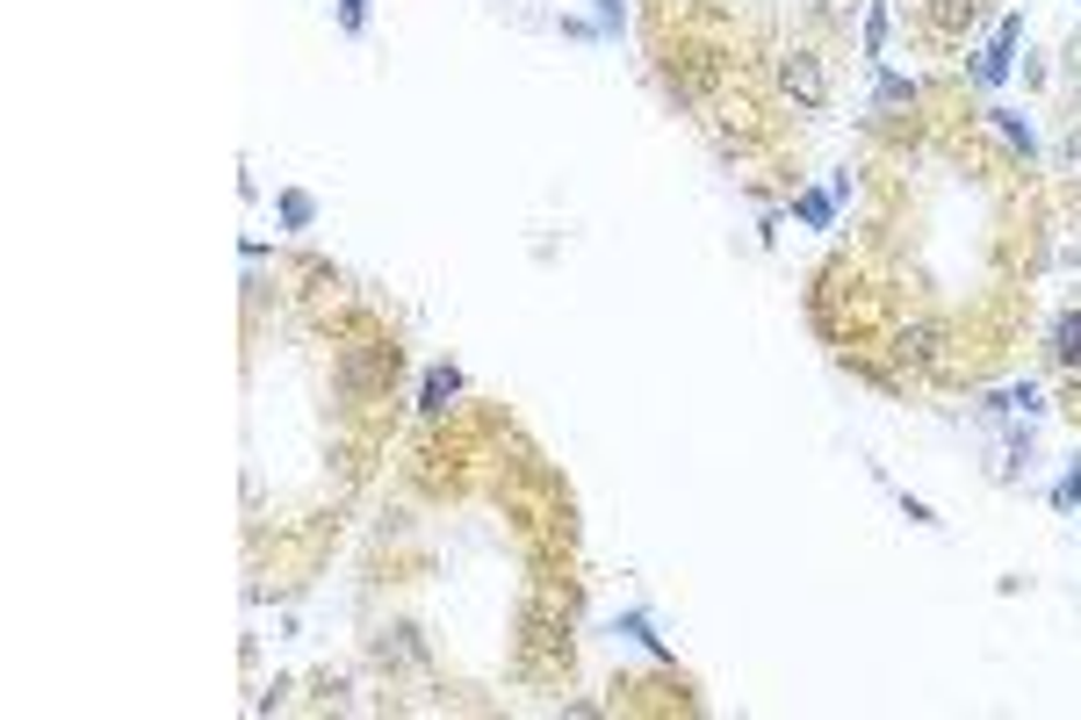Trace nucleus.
<instances>
[{"label":"nucleus","mask_w":1081,"mask_h":720,"mask_svg":"<svg viewBox=\"0 0 1081 720\" xmlns=\"http://www.w3.org/2000/svg\"><path fill=\"white\" fill-rule=\"evenodd\" d=\"M779 86H786L801 108H823L829 102V72L815 51H779Z\"/></svg>","instance_id":"f257e3e1"},{"label":"nucleus","mask_w":1081,"mask_h":720,"mask_svg":"<svg viewBox=\"0 0 1081 720\" xmlns=\"http://www.w3.org/2000/svg\"><path fill=\"white\" fill-rule=\"evenodd\" d=\"M923 22H930V36H938V44H966V30L980 22V0H930Z\"/></svg>","instance_id":"f03ea898"},{"label":"nucleus","mask_w":1081,"mask_h":720,"mask_svg":"<svg viewBox=\"0 0 1081 720\" xmlns=\"http://www.w3.org/2000/svg\"><path fill=\"white\" fill-rule=\"evenodd\" d=\"M1016 36H1024V15H1010L996 30V44H988V51H980V66H974V80L980 86H1002L1010 80V58H1016Z\"/></svg>","instance_id":"7ed1b4c3"},{"label":"nucleus","mask_w":1081,"mask_h":720,"mask_svg":"<svg viewBox=\"0 0 1081 720\" xmlns=\"http://www.w3.org/2000/svg\"><path fill=\"white\" fill-rule=\"evenodd\" d=\"M455 396H462V368H433V375H426V390H418V411H426V418H440L447 404H455Z\"/></svg>","instance_id":"20e7f679"},{"label":"nucleus","mask_w":1081,"mask_h":720,"mask_svg":"<svg viewBox=\"0 0 1081 720\" xmlns=\"http://www.w3.org/2000/svg\"><path fill=\"white\" fill-rule=\"evenodd\" d=\"M988 123H996V138L1010 144L1016 159H1031V152H1038V138H1031V123L1016 116V108H988Z\"/></svg>","instance_id":"39448f33"},{"label":"nucleus","mask_w":1081,"mask_h":720,"mask_svg":"<svg viewBox=\"0 0 1081 720\" xmlns=\"http://www.w3.org/2000/svg\"><path fill=\"white\" fill-rule=\"evenodd\" d=\"M793 217H801L807 231H829V223H837V195H829V188H807L801 202H793Z\"/></svg>","instance_id":"423d86ee"},{"label":"nucleus","mask_w":1081,"mask_h":720,"mask_svg":"<svg viewBox=\"0 0 1081 720\" xmlns=\"http://www.w3.org/2000/svg\"><path fill=\"white\" fill-rule=\"evenodd\" d=\"M1053 360H1060V368H1081V310H1067L1060 325H1053Z\"/></svg>","instance_id":"0eeeda50"},{"label":"nucleus","mask_w":1081,"mask_h":720,"mask_svg":"<svg viewBox=\"0 0 1081 720\" xmlns=\"http://www.w3.org/2000/svg\"><path fill=\"white\" fill-rule=\"evenodd\" d=\"M613 635L642 641V649H649V655H670V649H664V635H656V627H649V613H620V619H613Z\"/></svg>","instance_id":"6e6552de"},{"label":"nucleus","mask_w":1081,"mask_h":720,"mask_svg":"<svg viewBox=\"0 0 1081 720\" xmlns=\"http://www.w3.org/2000/svg\"><path fill=\"white\" fill-rule=\"evenodd\" d=\"M873 102H879V108H901V102H916V80H901V72H879Z\"/></svg>","instance_id":"1a4fd4ad"},{"label":"nucleus","mask_w":1081,"mask_h":720,"mask_svg":"<svg viewBox=\"0 0 1081 720\" xmlns=\"http://www.w3.org/2000/svg\"><path fill=\"white\" fill-rule=\"evenodd\" d=\"M310 217H318V202H310L303 188H289V195H281V223H289V231H303Z\"/></svg>","instance_id":"9d476101"},{"label":"nucleus","mask_w":1081,"mask_h":720,"mask_svg":"<svg viewBox=\"0 0 1081 720\" xmlns=\"http://www.w3.org/2000/svg\"><path fill=\"white\" fill-rule=\"evenodd\" d=\"M879 51H887V8L865 15V58H879Z\"/></svg>","instance_id":"9b49d317"},{"label":"nucleus","mask_w":1081,"mask_h":720,"mask_svg":"<svg viewBox=\"0 0 1081 720\" xmlns=\"http://www.w3.org/2000/svg\"><path fill=\"white\" fill-rule=\"evenodd\" d=\"M1053 504H1060V512H1067V504H1081V462H1074V468H1067V476H1060V483H1053Z\"/></svg>","instance_id":"f8f14e48"},{"label":"nucleus","mask_w":1081,"mask_h":720,"mask_svg":"<svg viewBox=\"0 0 1081 720\" xmlns=\"http://www.w3.org/2000/svg\"><path fill=\"white\" fill-rule=\"evenodd\" d=\"M340 22L360 36V30H368V0H340Z\"/></svg>","instance_id":"ddd939ff"},{"label":"nucleus","mask_w":1081,"mask_h":720,"mask_svg":"<svg viewBox=\"0 0 1081 720\" xmlns=\"http://www.w3.org/2000/svg\"><path fill=\"white\" fill-rule=\"evenodd\" d=\"M1060 166H1067V173H1081V123L1067 130V144H1060Z\"/></svg>","instance_id":"4468645a"},{"label":"nucleus","mask_w":1081,"mask_h":720,"mask_svg":"<svg viewBox=\"0 0 1081 720\" xmlns=\"http://www.w3.org/2000/svg\"><path fill=\"white\" fill-rule=\"evenodd\" d=\"M599 30H606V36L620 30V0H599Z\"/></svg>","instance_id":"2eb2a0df"}]
</instances>
